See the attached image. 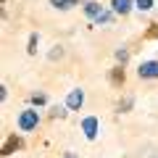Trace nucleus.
Instances as JSON below:
<instances>
[{"mask_svg": "<svg viewBox=\"0 0 158 158\" xmlns=\"http://www.w3.org/2000/svg\"><path fill=\"white\" fill-rule=\"evenodd\" d=\"M37 127H40V113L34 108H24L19 113V129L21 132H34Z\"/></svg>", "mask_w": 158, "mask_h": 158, "instance_id": "nucleus-1", "label": "nucleus"}, {"mask_svg": "<svg viewBox=\"0 0 158 158\" xmlns=\"http://www.w3.org/2000/svg\"><path fill=\"white\" fill-rule=\"evenodd\" d=\"M82 106H85V90H82V87L69 90V95H66V108H69V111H79Z\"/></svg>", "mask_w": 158, "mask_h": 158, "instance_id": "nucleus-2", "label": "nucleus"}, {"mask_svg": "<svg viewBox=\"0 0 158 158\" xmlns=\"http://www.w3.org/2000/svg\"><path fill=\"white\" fill-rule=\"evenodd\" d=\"M82 132H85L87 140H95L98 132H100V121H98V116H85V118H82Z\"/></svg>", "mask_w": 158, "mask_h": 158, "instance_id": "nucleus-3", "label": "nucleus"}, {"mask_svg": "<svg viewBox=\"0 0 158 158\" xmlns=\"http://www.w3.org/2000/svg\"><path fill=\"white\" fill-rule=\"evenodd\" d=\"M137 77L140 79H158V61H142L137 66Z\"/></svg>", "mask_w": 158, "mask_h": 158, "instance_id": "nucleus-4", "label": "nucleus"}, {"mask_svg": "<svg viewBox=\"0 0 158 158\" xmlns=\"http://www.w3.org/2000/svg\"><path fill=\"white\" fill-rule=\"evenodd\" d=\"M111 8H113L116 16H127L135 8V0H111Z\"/></svg>", "mask_w": 158, "mask_h": 158, "instance_id": "nucleus-5", "label": "nucleus"}, {"mask_svg": "<svg viewBox=\"0 0 158 158\" xmlns=\"http://www.w3.org/2000/svg\"><path fill=\"white\" fill-rule=\"evenodd\" d=\"M85 13L92 19V21H98V19H100V13H103V6L98 3V0H90V3H85Z\"/></svg>", "mask_w": 158, "mask_h": 158, "instance_id": "nucleus-6", "label": "nucleus"}, {"mask_svg": "<svg viewBox=\"0 0 158 158\" xmlns=\"http://www.w3.org/2000/svg\"><path fill=\"white\" fill-rule=\"evenodd\" d=\"M19 148H21V140H19L16 135H13V137H8V140H6V145H3V156H11V153H13V150H19Z\"/></svg>", "mask_w": 158, "mask_h": 158, "instance_id": "nucleus-7", "label": "nucleus"}, {"mask_svg": "<svg viewBox=\"0 0 158 158\" xmlns=\"http://www.w3.org/2000/svg\"><path fill=\"white\" fill-rule=\"evenodd\" d=\"M37 45H40V34L32 32V34H29V42H27V53H29V56L37 53Z\"/></svg>", "mask_w": 158, "mask_h": 158, "instance_id": "nucleus-8", "label": "nucleus"}, {"mask_svg": "<svg viewBox=\"0 0 158 158\" xmlns=\"http://www.w3.org/2000/svg\"><path fill=\"white\" fill-rule=\"evenodd\" d=\"M50 6L58 8V11H69V8L77 6V0H50Z\"/></svg>", "mask_w": 158, "mask_h": 158, "instance_id": "nucleus-9", "label": "nucleus"}, {"mask_svg": "<svg viewBox=\"0 0 158 158\" xmlns=\"http://www.w3.org/2000/svg\"><path fill=\"white\" fill-rule=\"evenodd\" d=\"M111 82H113V85H124V69H121V66H116L111 71Z\"/></svg>", "mask_w": 158, "mask_h": 158, "instance_id": "nucleus-10", "label": "nucleus"}, {"mask_svg": "<svg viewBox=\"0 0 158 158\" xmlns=\"http://www.w3.org/2000/svg\"><path fill=\"white\" fill-rule=\"evenodd\" d=\"M66 113H69L66 106H53V108H50V118H63Z\"/></svg>", "mask_w": 158, "mask_h": 158, "instance_id": "nucleus-11", "label": "nucleus"}, {"mask_svg": "<svg viewBox=\"0 0 158 158\" xmlns=\"http://www.w3.org/2000/svg\"><path fill=\"white\" fill-rule=\"evenodd\" d=\"M116 61L124 66V63L129 61V48H118V50H116Z\"/></svg>", "mask_w": 158, "mask_h": 158, "instance_id": "nucleus-12", "label": "nucleus"}, {"mask_svg": "<svg viewBox=\"0 0 158 158\" xmlns=\"http://www.w3.org/2000/svg\"><path fill=\"white\" fill-rule=\"evenodd\" d=\"M111 21H113V13H108V11H103V13H100V19H98L95 24H98V27H100V24H103V27H108V24H111Z\"/></svg>", "mask_w": 158, "mask_h": 158, "instance_id": "nucleus-13", "label": "nucleus"}, {"mask_svg": "<svg viewBox=\"0 0 158 158\" xmlns=\"http://www.w3.org/2000/svg\"><path fill=\"white\" fill-rule=\"evenodd\" d=\"M135 8H140V11H150L153 0H135Z\"/></svg>", "mask_w": 158, "mask_h": 158, "instance_id": "nucleus-14", "label": "nucleus"}, {"mask_svg": "<svg viewBox=\"0 0 158 158\" xmlns=\"http://www.w3.org/2000/svg\"><path fill=\"white\" fill-rule=\"evenodd\" d=\"M132 103H135V100H132V98H129V95H127V98H124V100L118 103V111H129V108H132Z\"/></svg>", "mask_w": 158, "mask_h": 158, "instance_id": "nucleus-15", "label": "nucleus"}, {"mask_svg": "<svg viewBox=\"0 0 158 158\" xmlns=\"http://www.w3.org/2000/svg\"><path fill=\"white\" fill-rule=\"evenodd\" d=\"M61 56H63V48H61V45H56V48L50 50V56H48V58H50V61H56V58H61Z\"/></svg>", "mask_w": 158, "mask_h": 158, "instance_id": "nucleus-16", "label": "nucleus"}, {"mask_svg": "<svg viewBox=\"0 0 158 158\" xmlns=\"http://www.w3.org/2000/svg\"><path fill=\"white\" fill-rule=\"evenodd\" d=\"M32 103H34V106H45V95H42V92L32 95Z\"/></svg>", "mask_w": 158, "mask_h": 158, "instance_id": "nucleus-17", "label": "nucleus"}, {"mask_svg": "<svg viewBox=\"0 0 158 158\" xmlns=\"http://www.w3.org/2000/svg\"><path fill=\"white\" fill-rule=\"evenodd\" d=\"M63 158H77V153H66V156H63Z\"/></svg>", "mask_w": 158, "mask_h": 158, "instance_id": "nucleus-18", "label": "nucleus"}]
</instances>
